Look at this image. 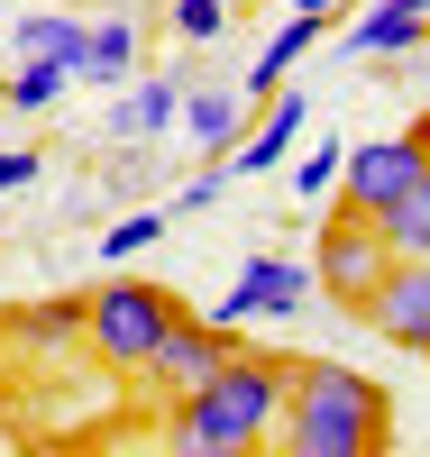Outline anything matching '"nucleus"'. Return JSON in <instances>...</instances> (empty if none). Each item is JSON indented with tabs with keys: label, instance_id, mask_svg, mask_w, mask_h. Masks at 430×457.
<instances>
[{
	"label": "nucleus",
	"instance_id": "19",
	"mask_svg": "<svg viewBox=\"0 0 430 457\" xmlns=\"http://www.w3.org/2000/svg\"><path fill=\"white\" fill-rule=\"evenodd\" d=\"M339 165H348V137H311V146H302V165H293V202L321 211V202L339 193Z\"/></svg>",
	"mask_w": 430,
	"mask_h": 457
},
{
	"label": "nucleus",
	"instance_id": "14",
	"mask_svg": "<svg viewBox=\"0 0 430 457\" xmlns=\"http://www.w3.org/2000/svg\"><path fill=\"white\" fill-rule=\"evenodd\" d=\"M138 73V19H120V10H101L92 19V37H83V83H101V92H120Z\"/></svg>",
	"mask_w": 430,
	"mask_h": 457
},
{
	"label": "nucleus",
	"instance_id": "18",
	"mask_svg": "<svg viewBox=\"0 0 430 457\" xmlns=\"http://www.w3.org/2000/svg\"><path fill=\"white\" fill-rule=\"evenodd\" d=\"M19 348H73L83 338V302H28V312L10 320Z\"/></svg>",
	"mask_w": 430,
	"mask_h": 457
},
{
	"label": "nucleus",
	"instance_id": "22",
	"mask_svg": "<svg viewBox=\"0 0 430 457\" xmlns=\"http://www.w3.org/2000/svg\"><path fill=\"white\" fill-rule=\"evenodd\" d=\"M220 202H229V165L211 156V174H192L183 193H174V211H220Z\"/></svg>",
	"mask_w": 430,
	"mask_h": 457
},
{
	"label": "nucleus",
	"instance_id": "25",
	"mask_svg": "<svg viewBox=\"0 0 430 457\" xmlns=\"http://www.w3.org/2000/svg\"><path fill=\"white\" fill-rule=\"evenodd\" d=\"M0 110H10V73H0Z\"/></svg>",
	"mask_w": 430,
	"mask_h": 457
},
{
	"label": "nucleus",
	"instance_id": "11",
	"mask_svg": "<svg viewBox=\"0 0 430 457\" xmlns=\"http://www.w3.org/2000/svg\"><path fill=\"white\" fill-rule=\"evenodd\" d=\"M174 110H183V83H174V73H147V83L129 73L120 101H110V137H129V146H138V137H165Z\"/></svg>",
	"mask_w": 430,
	"mask_h": 457
},
{
	"label": "nucleus",
	"instance_id": "23",
	"mask_svg": "<svg viewBox=\"0 0 430 457\" xmlns=\"http://www.w3.org/2000/svg\"><path fill=\"white\" fill-rule=\"evenodd\" d=\"M37 165H46L37 146H0V193H28V183H37Z\"/></svg>",
	"mask_w": 430,
	"mask_h": 457
},
{
	"label": "nucleus",
	"instance_id": "5",
	"mask_svg": "<svg viewBox=\"0 0 430 457\" xmlns=\"http://www.w3.org/2000/svg\"><path fill=\"white\" fill-rule=\"evenodd\" d=\"M311 302V256H284V247H257L239 275H229V293H220V329H248V320H293Z\"/></svg>",
	"mask_w": 430,
	"mask_h": 457
},
{
	"label": "nucleus",
	"instance_id": "1",
	"mask_svg": "<svg viewBox=\"0 0 430 457\" xmlns=\"http://www.w3.org/2000/svg\"><path fill=\"white\" fill-rule=\"evenodd\" d=\"M275 439H284V457H384L394 448V403H384L375 375L339 366V357H293Z\"/></svg>",
	"mask_w": 430,
	"mask_h": 457
},
{
	"label": "nucleus",
	"instance_id": "17",
	"mask_svg": "<svg viewBox=\"0 0 430 457\" xmlns=\"http://www.w3.org/2000/svg\"><path fill=\"white\" fill-rule=\"evenodd\" d=\"M73 83H83V73H73L64 55H19L10 64V110H55Z\"/></svg>",
	"mask_w": 430,
	"mask_h": 457
},
{
	"label": "nucleus",
	"instance_id": "4",
	"mask_svg": "<svg viewBox=\"0 0 430 457\" xmlns=\"http://www.w3.org/2000/svg\"><path fill=\"white\" fill-rule=\"evenodd\" d=\"M384 265H394V247H384V228H375L367 211H348V202H339L321 228H311V293H321L330 312L358 320V302L375 293Z\"/></svg>",
	"mask_w": 430,
	"mask_h": 457
},
{
	"label": "nucleus",
	"instance_id": "3",
	"mask_svg": "<svg viewBox=\"0 0 430 457\" xmlns=\"http://www.w3.org/2000/svg\"><path fill=\"white\" fill-rule=\"evenodd\" d=\"M183 312L174 293H156V284H101V293H83V348L110 366V375H138L147 357H156V338H165V320Z\"/></svg>",
	"mask_w": 430,
	"mask_h": 457
},
{
	"label": "nucleus",
	"instance_id": "15",
	"mask_svg": "<svg viewBox=\"0 0 430 457\" xmlns=\"http://www.w3.org/2000/svg\"><path fill=\"white\" fill-rule=\"evenodd\" d=\"M375 228H384V247H394V256H430V165L375 211Z\"/></svg>",
	"mask_w": 430,
	"mask_h": 457
},
{
	"label": "nucleus",
	"instance_id": "16",
	"mask_svg": "<svg viewBox=\"0 0 430 457\" xmlns=\"http://www.w3.org/2000/svg\"><path fill=\"white\" fill-rule=\"evenodd\" d=\"M83 37H92V19L37 10V19H10V55H64L73 73H83Z\"/></svg>",
	"mask_w": 430,
	"mask_h": 457
},
{
	"label": "nucleus",
	"instance_id": "10",
	"mask_svg": "<svg viewBox=\"0 0 430 457\" xmlns=\"http://www.w3.org/2000/svg\"><path fill=\"white\" fill-rule=\"evenodd\" d=\"M358 10L367 19L339 28L348 55H412V46H430V0H358Z\"/></svg>",
	"mask_w": 430,
	"mask_h": 457
},
{
	"label": "nucleus",
	"instance_id": "8",
	"mask_svg": "<svg viewBox=\"0 0 430 457\" xmlns=\"http://www.w3.org/2000/svg\"><path fill=\"white\" fill-rule=\"evenodd\" d=\"M229 348H239V329H220L211 312H174V320H165V338H156V357H147L138 375H147L156 394H192V385H202V375H211Z\"/></svg>",
	"mask_w": 430,
	"mask_h": 457
},
{
	"label": "nucleus",
	"instance_id": "2",
	"mask_svg": "<svg viewBox=\"0 0 430 457\" xmlns=\"http://www.w3.org/2000/svg\"><path fill=\"white\" fill-rule=\"evenodd\" d=\"M284 375H293V357H275V348H229L192 394H174L165 439L183 457H248V448H266L275 439V411H284Z\"/></svg>",
	"mask_w": 430,
	"mask_h": 457
},
{
	"label": "nucleus",
	"instance_id": "20",
	"mask_svg": "<svg viewBox=\"0 0 430 457\" xmlns=\"http://www.w3.org/2000/svg\"><path fill=\"white\" fill-rule=\"evenodd\" d=\"M156 238H165V211H129V220H110V228H101V256H110V265H129V256H147Z\"/></svg>",
	"mask_w": 430,
	"mask_h": 457
},
{
	"label": "nucleus",
	"instance_id": "12",
	"mask_svg": "<svg viewBox=\"0 0 430 457\" xmlns=\"http://www.w3.org/2000/svg\"><path fill=\"white\" fill-rule=\"evenodd\" d=\"M174 120L202 137V156H229L248 137V92H220V83H183V110Z\"/></svg>",
	"mask_w": 430,
	"mask_h": 457
},
{
	"label": "nucleus",
	"instance_id": "24",
	"mask_svg": "<svg viewBox=\"0 0 430 457\" xmlns=\"http://www.w3.org/2000/svg\"><path fill=\"white\" fill-rule=\"evenodd\" d=\"M284 10H321V19H330V10H339V0H284Z\"/></svg>",
	"mask_w": 430,
	"mask_h": 457
},
{
	"label": "nucleus",
	"instance_id": "9",
	"mask_svg": "<svg viewBox=\"0 0 430 457\" xmlns=\"http://www.w3.org/2000/svg\"><path fill=\"white\" fill-rule=\"evenodd\" d=\"M311 129V92H266V120L239 137V146H229V183H239V174H275L284 156H293V137Z\"/></svg>",
	"mask_w": 430,
	"mask_h": 457
},
{
	"label": "nucleus",
	"instance_id": "21",
	"mask_svg": "<svg viewBox=\"0 0 430 457\" xmlns=\"http://www.w3.org/2000/svg\"><path fill=\"white\" fill-rule=\"evenodd\" d=\"M174 37L183 46H220L229 37V0H174Z\"/></svg>",
	"mask_w": 430,
	"mask_h": 457
},
{
	"label": "nucleus",
	"instance_id": "26",
	"mask_svg": "<svg viewBox=\"0 0 430 457\" xmlns=\"http://www.w3.org/2000/svg\"><path fill=\"white\" fill-rule=\"evenodd\" d=\"M421 146H430V120H421Z\"/></svg>",
	"mask_w": 430,
	"mask_h": 457
},
{
	"label": "nucleus",
	"instance_id": "13",
	"mask_svg": "<svg viewBox=\"0 0 430 457\" xmlns=\"http://www.w3.org/2000/svg\"><path fill=\"white\" fill-rule=\"evenodd\" d=\"M321 37H330V19H321V10H293L275 37H266V55H257V73H248V101H266V92H275V83H284V73H293L311 46H321Z\"/></svg>",
	"mask_w": 430,
	"mask_h": 457
},
{
	"label": "nucleus",
	"instance_id": "6",
	"mask_svg": "<svg viewBox=\"0 0 430 457\" xmlns=\"http://www.w3.org/2000/svg\"><path fill=\"white\" fill-rule=\"evenodd\" d=\"M358 320L403 357H430V256H394L375 275V293L358 302Z\"/></svg>",
	"mask_w": 430,
	"mask_h": 457
},
{
	"label": "nucleus",
	"instance_id": "7",
	"mask_svg": "<svg viewBox=\"0 0 430 457\" xmlns=\"http://www.w3.org/2000/svg\"><path fill=\"white\" fill-rule=\"evenodd\" d=\"M430 165V146H421V129H384V137H358V146H348V165H339V202L348 211H384V202H394L403 193V183Z\"/></svg>",
	"mask_w": 430,
	"mask_h": 457
}]
</instances>
